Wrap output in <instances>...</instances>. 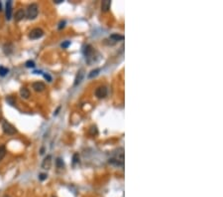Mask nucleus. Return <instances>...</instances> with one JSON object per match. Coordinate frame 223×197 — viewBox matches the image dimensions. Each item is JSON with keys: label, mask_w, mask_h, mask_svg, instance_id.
Masks as SVG:
<instances>
[{"label": "nucleus", "mask_w": 223, "mask_h": 197, "mask_svg": "<svg viewBox=\"0 0 223 197\" xmlns=\"http://www.w3.org/2000/svg\"><path fill=\"white\" fill-rule=\"evenodd\" d=\"M26 67L27 68H34L35 67V63L33 61H27L26 62Z\"/></svg>", "instance_id": "obj_22"}, {"label": "nucleus", "mask_w": 223, "mask_h": 197, "mask_svg": "<svg viewBox=\"0 0 223 197\" xmlns=\"http://www.w3.org/2000/svg\"><path fill=\"white\" fill-rule=\"evenodd\" d=\"M3 51H4V53L6 54V55L11 54L12 51H13V46H12V44H5V45H4V47H3Z\"/></svg>", "instance_id": "obj_13"}, {"label": "nucleus", "mask_w": 223, "mask_h": 197, "mask_svg": "<svg viewBox=\"0 0 223 197\" xmlns=\"http://www.w3.org/2000/svg\"><path fill=\"white\" fill-rule=\"evenodd\" d=\"M2 129L6 134L9 135H13L17 133V129H15L14 125H12L11 124H9L8 122H3L2 123Z\"/></svg>", "instance_id": "obj_2"}, {"label": "nucleus", "mask_w": 223, "mask_h": 197, "mask_svg": "<svg viewBox=\"0 0 223 197\" xmlns=\"http://www.w3.org/2000/svg\"><path fill=\"white\" fill-rule=\"evenodd\" d=\"M111 6V1L110 0H104V1L101 2V11L103 12H107L110 9Z\"/></svg>", "instance_id": "obj_10"}, {"label": "nucleus", "mask_w": 223, "mask_h": 197, "mask_svg": "<svg viewBox=\"0 0 223 197\" xmlns=\"http://www.w3.org/2000/svg\"><path fill=\"white\" fill-rule=\"evenodd\" d=\"M78 162H79V155L78 153H74L73 156V164L78 163Z\"/></svg>", "instance_id": "obj_20"}, {"label": "nucleus", "mask_w": 223, "mask_h": 197, "mask_svg": "<svg viewBox=\"0 0 223 197\" xmlns=\"http://www.w3.org/2000/svg\"><path fill=\"white\" fill-rule=\"evenodd\" d=\"M108 94V90L105 86H100L95 90V97L98 99H103L105 98Z\"/></svg>", "instance_id": "obj_4"}, {"label": "nucleus", "mask_w": 223, "mask_h": 197, "mask_svg": "<svg viewBox=\"0 0 223 197\" xmlns=\"http://www.w3.org/2000/svg\"><path fill=\"white\" fill-rule=\"evenodd\" d=\"M38 13H39V7L37 4L33 3L31 5H29L27 8V18L29 20H33L36 18L38 16Z\"/></svg>", "instance_id": "obj_1"}, {"label": "nucleus", "mask_w": 223, "mask_h": 197, "mask_svg": "<svg viewBox=\"0 0 223 197\" xmlns=\"http://www.w3.org/2000/svg\"><path fill=\"white\" fill-rule=\"evenodd\" d=\"M51 166H52V156L51 155H47L45 157V159L43 160V162H42V167L44 169H50L51 168Z\"/></svg>", "instance_id": "obj_5"}, {"label": "nucleus", "mask_w": 223, "mask_h": 197, "mask_svg": "<svg viewBox=\"0 0 223 197\" xmlns=\"http://www.w3.org/2000/svg\"><path fill=\"white\" fill-rule=\"evenodd\" d=\"M53 197H55V196H53Z\"/></svg>", "instance_id": "obj_30"}, {"label": "nucleus", "mask_w": 223, "mask_h": 197, "mask_svg": "<svg viewBox=\"0 0 223 197\" xmlns=\"http://www.w3.org/2000/svg\"><path fill=\"white\" fill-rule=\"evenodd\" d=\"M89 134H90L91 135H96V134H98L97 128H96L95 125H92V127H91L90 129H89Z\"/></svg>", "instance_id": "obj_19"}, {"label": "nucleus", "mask_w": 223, "mask_h": 197, "mask_svg": "<svg viewBox=\"0 0 223 197\" xmlns=\"http://www.w3.org/2000/svg\"><path fill=\"white\" fill-rule=\"evenodd\" d=\"M83 76H84V73H83V70H79L78 74H77V77H75V80H74V86H78L80 82L83 81Z\"/></svg>", "instance_id": "obj_11"}, {"label": "nucleus", "mask_w": 223, "mask_h": 197, "mask_svg": "<svg viewBox=\"0 0 223 197\" xmlns=\"http://www.w3.org/2000/svg\"><path fill=\"white\" fill-rule=\"evenodd\" d=\"M5 154H6V148H5L4 145H0V160L4 158Z\"/></svg>", "instance_id": "obj_17"}, {"label": "nucleus", "mask_w": 223, "mask_h": 197, "mask_svg": "<svg viewBox=\"0 0 223 197\" xmlns=\"http://www.w3.org/2000/svg\"><path fill=\"white\" fill-rule=\"evenodd\" d=\"M20 95H21V97L23 99H29L30 97V91L27 89V88H21V90H20Z\"/></svg>", "instance_id": "obj_12"}, {"label": "nucleus", "mask_w": 223, "mask_h": 197, "mask_svg": "<svg viewBox=\"0 0 223 197\" xmlns=\"http://www.w3.org/2000/svg\"><path fill=\"white\" fill-rule=\"evenodd\" d=\"M56 165H57V167H58V168H64V167H65L64 161H63L62 158H60V157H58L57 160H56Z\"/></svg>", "instance_id": "obj_16"}, {"label": "nucleus", "mask_w": 223, "mask_h": 197, "mask_svg": "<svg viewBox=\"0 0 223 197\" xmlns=\"http://www.w3.org/2000/svg\"><path fill=\"white\" fill-rule=\"evenodd\" d=\"M12 17V1L9 0L6 3V19L10 20Z\"/></svg>", "instance_id": "obj_7"}, {"label": "nucleus", "mask_w": 223, "mask_h": 197, "mask_svg": "<svg viewBox=\"0 0 223 197\" xmlns=\"http://www.w3.org/2000/svg\"><path fill=\"white\" fill-rule=\"evenodd\" d=\"M3 197H10L9 195H5V196H3Z\"/></svg>", "instance_id": "obj_29"}, {"label": "nucleus", "mask_w": 223, "mask_h": 197, "mask_svg": "<svg viewBox=\"0 0 223 197\" xmlns=\"http://www.w3.org/2000/svg\"><path fill=\"white\" fill-rule=\"evenodd\" d=\"M44 35V31L41 28H34L33 30H31L29 33V38L32 40H36L41 38Z\"/></svg>", "instance_id": "obj_3"}, {"label": "nucleus", "mask_w": 223, "mask_h": 197, "mask_svg": "<svg viewBox=\"0 0 223 197\" xmlns=\"http://www.w3.org/2000/svg\"><path fill=\"white\" fill-rule=\"evenodd\" d=\"M69 44H70V42H69V41H67V42H65V43L62 44V47H63V48H67Z\"/></svg>", "instance_id": "obj_25"}, {"label": "nucleus", "mask_w": 223, "mask_h": 197, "mask_svg": "<svg viewBox=\"0 0 223 197\" xmlns=\"http://www.w3.org/2000/svg\"><path fill=\"white\" fill-rule=\"evenodd\" d=\"M65 21H62L60 23V26H59V29H62L65 27Z\"/></svg>", "instance_id": "obj_26"}, {"label": "nucleus", "mask_w": 223, "mask_h": 197, "mask_svg": "<svg viewBox=\"0 0 223 197\" xmlns=\"http://www.w3.org/2000/svg\"><path fill=\"white\" fill-rule=\"evenodd\" d=\"M110 39L112 40V41H114V43H115L117 41H120V40H123L124 36L119 35V34H112V35H110Z\"/></svg>", "instance_id": "obj_14"}, {"label": "nucleus", "mask_w": 223, "mask_h": 197, "mask_svg": "<svg viewBox=\"0 0 223 197\" xmlns=\"http://www.w3.org/2000/svg\"><path fill=\"white\" fill-rule=\"evenodd\" d=\"M24 17H25V11L23 9H18L16 11V13H15V17H14L15 21H17V22L21 21Z\"/></svg>", "instance_id": "obj_8"}, {"label": "nucleus", "mask_w": 223, "mask_h": 197, "mask_svg": "<svg viewBox=\"0 0 223 197\" xmlns=\"http://www.w3.org/2000/svg\"><path fill=\"white\" fill-rule=\"evenodd\" d=\"M99 72H100V69H94V70H92V71H91V72L88 74V78L91 79V78L96 77V76L99 74Z\"/></svg>", "instance_id": "obj_15"}, {"label": "nucleus", "mask_w": 223, "mask_h": 197, "mask_svg": "<svg viewBox=\"0 0 223 197\" xmlns=\"http://www.w3.org/2000/svg\"><path fill=\"white\" fill-rule=\"evenodd\" d=\"M32 88L34 89V91L36 92H43V91L46 89V86L43 82H35L32 84Z\"/></svg>", "instance_id": "obj_6"}, {"label": "nucleus", "mask_w": 223, "mask_h": 197, "mask_svg": "<svg viewBox=\"0 0 223 197\" xmlns=\"http://www.w3.org/2000/svg\"><path fill=\"white\" fill-rule=\"evenodd\" d=\"M47 176H48L47 174H45V173H41V174H40V176H39V179L43 181V180H45L46 178H47Z\"/></svg>", "instance_id": "obj_23"}, {"label": "nucleus", "mask_w": 223, "mask_h": 197, "mask_svg": "<svg viewBox=\"0 0 223 197\" xmlns=\"http://www.w3.org/2000/svg\"><path fill=\"white\" fill-rule=\"evenodd\" d=\"M9 72V70L7 68H5L3 67V66H0V76H2V77H4V76H6Z\"/></svg>", "instance_id": "obj_18"}, {"label": "nucleus", "mask_w": 223, "mask_h": 197, "mask_svg": "<svg viewBox=\"0 0 223 197\" xmlns=\"http://www.w3.org/2000/svg\"><path fill=\"white\" fill-rule=\"evenodd\" d=\"M6 101H7V103H9V105H11V106H14L15 105V99L13 97H11V96H9V97L6 98Z\"/></svg>", "instance_id": "obj_21"}, {"label": "nucleus", "mask_w": 223, "mask_h": 197, "mask_svg": "<svg viewBox=\"0 0 223 197\" xmlns=\"http://www.w3.org/2000/svg\"><path fill=\"white\" fill-rule=\"evenodd\" d=\"M2 10V4H1V2H0V11H1Z\"/></svg>", "instance_id": "obj_28"}, {"label": "nucleus", "mask_w": 223, "mask_h": 197, "mask_svg": "<svg viewBox=\"0 0 223 197\" xmlns=\"http://www.w3.org/2000/svg\"><path fill=\"white\" fill-rule=\"evenodd\" d=\"M44 77L46 80H48V82H52V78H51V76L48 75V74H44Z\"/></svg>", "instance_id": "obj_24"}, {"label": "nucleus", "mask_w": 223, "mask_h": 197, "mask_svg": "<svg viewBox=\"0 0 223 197\" xmlns=\"http://www.w3.org/2000/svg\"><path fill=\"white\" fill-rule=\"evenodd\" d=\"M93 53V49L92 47L90 46V45H87V46H84V49H83V54L87 59L90 58V56L92 55Z\"/></svg>", "instance_id": "obj_9"}, {"label": "nucleus", "mask_w": 223, "mask_h": 197, "mask_svg": "<svg viewBox=\"0 0 223 197\" xmlns=\"http://www.w3.org/2000/svg\"><path fill=\"white\" fill-rule=\"evenodd\" d=\"M62 1H63V0H56L55 2H56V3H60V2H62Z\"/></svg>", "instance_id": "obj_27"}]
</instances>
